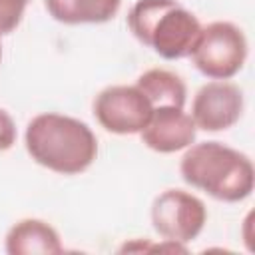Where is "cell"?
Here are the masks:
<instances>
[{"label": "cell", "instance_id": "cell-3", "mask_svg": "<svg viewBox=\"0 0 255 255\" xmlns=\"http://www.w3.org/2000/svg\"><path fill=\"white\" fill-rule=\"evenodd\" d=\"M128 28L159 58L181 60L189 58L203 26L177 0H137L128 12Z\"/></svg>", "mask_w": 255, "mask_h": 255}, {"label": "cell", "instance_id": "cell-12", "mask_svg": "<svg viewBox=\"0 0 255 255\" xmlns=\"http://www.w3.org/2000/svg\"><path fill=\"white\" fill-rule=\"evenodd\" d=\"M30 0H0V38L12 34L26 12Z\"/></svg>", "mask_w": 255, "mask_h": 255}, {"label": "cell", "instance_id": "cell-2", "mask_svg": "<svg viewBox=\"0 0 255 255\" xmlns=\"http://www.w3.org/2000/svg\"><path fill=\"white\" fill-rule=\"evenodd\" d=\"M179 173L187 185L225 203L247 199L255 185V169L249 155L221 141H193L185 147Z\"/></svg>", "mask_w": 255, "mask_h": 255}, {"label": "cell", "instance_id": "cell-4", "mask_svg": "<svg viewBox=\"0 0 255 255\" xmlns=\"http://www.w3.org/2000/svg\"><path fill=\"white\" fill-rule=\"evenodd\" d=\"M193 66L209 80H231L247 60V38L243 30L227 20H215L201 28L189 54Z\"/></svg>", "mask_w": 255, "mask_h": 255}, {"label": "cell", "instance_id": "cell-9", "mask_svg": "<svg viewBox=\"0 0 255 255\" xmlns=\"http://www.w3.org/2000/svg\"><path fill=\"white\" fill-rule=\"evenodd\" d=\"M4 249L8 255H56L64 247L58 231L48 221L26 217L8 229Z\"/></svg>", "mask_w": 255, "mask_h": 255}, {"label": "cell", "instance_id": "cell-5", "mask_svg": "<svg viewBox=\"0 0 255 255\" xmlns=\"http://www.w3.org/2000/svg\"><path fill=\"white\" fill-rule=\"evenodd\" d=\"M207 223L205 203L185 189H165L151 203V225L159 237L175 243L193 241Z\"/></svg>", "mask_w": 255, "mask_h": 255}, {"label": "cell", "instance_id": "cell-6", "mask_svg": "<svg viewBox=\"0 0 255 255\" xmlns=\"http://www.w3.org/2000/svg\"><path fill=\"white\" fill-rule=\"evenodd\" d=\"M151 112L153 106L135 84L108 86L94 100V116L98 124L116 135L139 133L147 126Z\"/></svg>", "mask_w": 255, "mask_h": 255}, {"label": "cell", "instance_id": "cell-7", "mask_svg": "<svg viewBox=\"0 0 255 255\" xmlns=\"http://www.w3.org/2000/svg\"><path fill=\"white\" fill-rule=\"evenodd\" d=\"M245 100L237 84L229 80H211L203 84L191 102V120L197 129L225 131L233 128L243 114Z\"/></svg>", "mask_w": 255, "mask_h": 255}, {"label": "cell", "instance_id": "cell-11", "mask_svg": "<svg viewBox=\"0 0 255 255\" xmlns=\"http://www.w3.org/2000/svg\"><path fill=\"white\" fill-rule=\"evenodd\" d=\"M135 86L149 100L153 108L173 106L183 108L187 102V88L181 76L165 68H149L137 76Z\"/></svg>", "mask_w": 255, "mask_h": 255}, {"label": "cell", "instance_id": "cell-10", "mask_svg": "<svg viewBox=\"0 0 255 255\" xmlns=\"http://www.w3.org/2000/svg\"><path fill=\"white\" fill-rule=\"evenodd\" d=\"M44 6L52 20L80 26L110 22L118 14L122 0H44Z\"/></svg>", "mask_w": 255, "mask_h": 255}, {"label": "cell", "instance_id": "cell-8", "mask_svg": "<svg viewBox=\"0 0 255 255\" xmlns=\"http://www.w3.org/2000/svg\"><path fill=\"white\" fill-rule=\"evenodd\" d=\"M145 147L157 153H175L195 141L197 128L183 108H153L147 126L139 131Z\"/></svg>", "mask_w": 255, "mask_h": 255}, {"label": "cell", "instance_id": "cell-13", "mask_svg": "<svg viewBox=\"0 0 255 255\" xmlns=\"http://www.w3.org/2000/svg\"><path fill=\"white\" fill-rule=\"evenodd\" d=\"M16 137H18V131L12 116L0 108V153L8 151L16 143Z\"/></svg>", "mask_w": 255, "mask_h": 255}, {"label": "cell", "instance_id": "cell-1", "mask_svg": "<svg viewBox=\"0 0 255 255\" xmlns=\"http://www.w3.org/2000/svg\"><path fill=\"white\" fill-rule=\"evenodd\" d=\"M24 143L38 165L60 175H78L98 157V139L92 128L58 112L34 116L26 126Z\"/></svg>", "mask_w": 255, "mask_h": 255}]
</instances>
